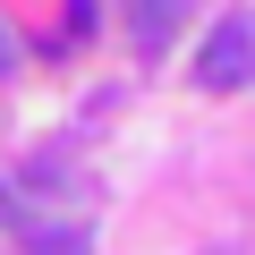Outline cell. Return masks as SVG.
<instances>
[{
    "label": "cell",
    "instance_id": "obj_3",
    "mask_svg": "<svg viewBox=\"0 0 255 255\" xmlns=\"http://www.w3.org/2000/svg\"><path fill=\"white\" fill-rule=\"evenodd\" d=\"M0 60H9V43H0Z\"/></svg>",
    "mask_w": 255,
    "mask_h": 255
},
{
    "label": "cell",
    "instance_id": "obj_2",
    "mask_svg": "<svg viewBox=\"0 0 255 255\" xmlns=\"http://www.w3.org/2000/svg\"><path fill=\"white\" fill-rule=\"evenodd\" d=\"M128 34H136L145 60H162L170 34H179V0H128Z\"/></svg>",
    "mask_w": 255,
    "mask_h": 255
},
{
    "label": "cell",
    "instance_id": "obj_1",
    "mask_svg": "<svg viewBox=\"0 0 255 255\" xmlns=\"http://www.w3.org/2000/svg\"><path fill=\"white\" fill-rule=\"evenodd\" d=\"M196 85H204V94L255 85V17H221V26L196 43Z\"/></svg>",
    "mask_w": 255,
    "mask_h": 255
}]
</instances>
